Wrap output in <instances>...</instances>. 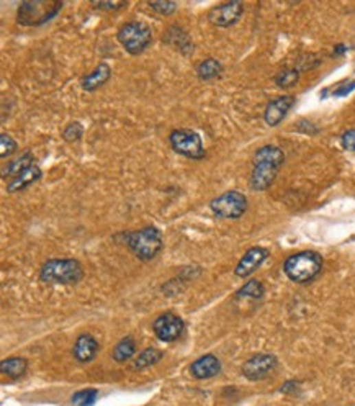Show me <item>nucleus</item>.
<instances>
[{
	"label": "nucleus",
	"mask_w": 355,
	"mask_h": 406,
	"mask_svg": "<svg viewBox=\"0 0 355 406\" xmlns=\"http://www.w3.org/2000/svg\"><path fill=\"white\" fill-rule=\"evenodd\" d=\"M285 162V155L280 148L267 146L260 148L254 156V169L251 174V187L254 190H267L275 181L282 164Z\"/></svg>",
	"instance_id": "nucleus-1"
},
{
	"label": "nucleus",
	"mask_w": 355,
	"mask_h": 406,
	"mask_svg": "<svg viewBox=\"0 0 355 406\" xmlns=\"http://www.w3.org/2000/svg\"><path fill=\"white\" fill-rule=\"evenodd\" d=\"M323 258L321 254L314 251H303L297 252V254L290 256L285 260L284 271L292 282L297 284H308L313 279L318 277V273L323 269Z\"/></svg>",
	"instance_id": "nucleus-2"
},
{
	"label": "nucleus",
	"mask_w": 355,
	"mask_h": 406,
	"mask_svg": "<svg viewBox=\"0 0 355 406\" xmlns=\"http://www.w3.org/2000/svg\"><path fill=\"white\" fill-rule=\"evenodd\" d=\"M82 277L84 269L76 259H51L40 271V279L45 284H76Z\"/></svg>",
	"instance_id": "nucleus-3"
},
{
	"label": "nucleus",
	"mask_w": 355,
	"mask_h": 406,
	"mask_svg": "<svg viewBox=\"0 0 355 406\" xmlns=\"http://www.w3.org/2000/svg\"><path fill=\"white\" fill-rule=\"evenodd\" d=\"M62 8V2L54 0H30L19 7V21L25 27H38L54 19Z\"/></svg>",
	"instance_id": "nucleus-4"
},
{
	"label": "nucleus",
	"mask_w": 355,
	"mask_h": 406,
	"mask_svg": "<svg viewBox=\"0 0 355 406\" xmlns=\"http://www.w3.org/2000/svg\"><path fill=\"white\" fill-rule=\"evenodd\" d=\"M126 243L136 258L141 260H151L159 254L162 247V234L154 226H148L141 232L128 234Z\"/></svg>",
	"instance_id": "nucleus-5"
},
{
	"label": "nucleus",
	"mask_w": 355,
	"mask_h": 406,
	"mask_svg": "<svg viewBox=\"0 0 355 406\" xmlns=\"http://www.w3.org/2000/svg\"><path fill=\"white\" fill-rule=\"evenodd\" d=\"M118 41L128 53L136 56V54L144 53V49L151 45L152 33L148 25L141 23V21H130L119 28Z\"/></svg>",
	"instance_id": "nucleus-6"
},
{
	"label": "nucleus",
	"mask_w": 355,
	"mask_h": 406,
	"mask_svg": "<svg viewBox=\"0 0 355 406\" xmlns=\"http://www.w3.org/2000/svg\"><path fill=\"white\" fill-rule=\"evenodd\" d=\"M169 143L177 155L188 159H202L207 155L202 136L194 130H174L169 136Z\"/></svg>",
	"instance_id": "nucleus-7"
},
{
	"label": "nucleus",
	"mask_w": 355,
	"mask_h": 406,
	"mask_svg": "<svg viewBox=\"0 0 355 406\" xmlns=\"http://www.w3.org/2000/svg\"><path fill=\"white\" fill-rule=\"evenodd\" d=\"M209 208L216 216L236 220V218H241L247 212V199L241 192L229 190L213 199L211 203H209Z\"/></svg>",
	"instance_id": "nucleus-8"
},
{
	"label": "nucleus",
	"mask_w": 355,
	"mask_h": 406,
	"mask_svg": "<svg viewBox=\"0 0 355 406\" xmlns=\"http://www.w3.org/2000/svg\"><path fill=\"white\" fill-rule=\"evenodd\" d=\"M277 367V357L272 354H255L242 367V374L247 380L257 382L267 377Z\"/></svg>",
	"instance_id": "nucleus-9"
},
{
	"label": "nucleus",
	"mask_w": 355,
	"mask_h": 406,
	"mask_svg": "<svg viewBox=\"0 0 355 406\" xmlns=\"http://www.w3.org/2000/svg\"><path fill=\"white\" fill-rule=\"evenodd\" d=\"M183 328L185 326H183L182 319L172 313L161 315L159 318L154 322L152 326L156 336L159 337L161 341H164V343H174V341H177L179 337L182 336Z\"/></svg>",
	"instance_id": "nucleus-10"
},
{
	"label": "nucleus",
	"mask_w": 355,
	"mask_h": 406,
	"mask_svg": "<svg viewBox=\"0 0 355 406\" xmlns=\"http://www.w3.org/2000/svg\"><path fill=\"white\" fill-rule=\"evenodd\" d=\"M244 14V3L242 2H228L223 5H218L209 12L208 20L209 23H213L215 27L228 28L233 27L236 21L241 19Z\"/></svg>",
	"instance_id": "nucleus-11"
},
{
	"label": "nucleus",
	"mask_w": 355,
	"mask_h": 406,
	"mask_svg": "<svg viewBox=\"0 0 355 406\" xmlns=\"http://www.w3.org/2000/svg\"><path fill=\"white\" fill-rule=\"evenodd\" d=\"M295 105V97L293 95H282L277 97L275 100H272L267 105L264 112V120L268 126H277L284 122V118L288 115L292 106Z\"/></svg>",
	"instance_id": "nucleus-12"
},
{
	"label": "nucleus",
	"mask_w": 355,
	"mask_h": 406,
	"mask_svg": "<svg viewBox=\"0 0 355 406\" xmlns=\"http://www.w3.org/2000/svg\"><path fill=\"white\" fill-rule=\"evenodd\" d=\"M268 258V249L265 247H251L246 254L242 256V259L239 260L236 266V275L238 277H249L251 273H254L260 267V264Z\"/></svg>",
	"instance_id": "nucleus-13"
},
{
	"label": "nucleus",
	"mask_w": 355,
	"mask_h": 406,
	"mask_svg": "<svg viewBox=\"0 0 355 406\" xmlns=\"http://www.w3.org/2000/svg\"><path fill=\"white\" fill-rule=\"evenodd\" d=\"M220 370H221L220 359L213 356V354H207V356L196 359L194 364L190 365L192 375L200 380L215 377V375L220 374Z\"/></svg>",
	"instance_id": "nucleus-14"
},
{
	"label": "nucleus",
	"mask_w": 355,
	"mask_h": 406,
	"mask_svg": "<svg viewBox=\"0 0 355 406\" xmlns=\"http://www.w3.org/2000/svg\"><path fill=\"white\" fill-rule=\"evenodd\" d=\"M98 348H100V346H98V341L95 337L91 335H82L77 337L72 352H74V357L79 362H91L95 359Z\"/></svg>",
	"instance_id": "nucleus-15"
},
{
	"label": "nucleus",
	"mask_w": 355,
	"mask_h": 406,
	"mask_svg": "<svg viewBox=\"0 0 355 406\" xmlns=\"http://www.w3.org/2000/svg\"><path fill=\"white\" fill-rule=\"evenodd\" d=\"M110 76H112V69H110L108 64L102 63L98 64L95 67V71L91 72L89 76H85L82 79V89L87 92H93L97 91L98 87H102L106 80L110 79Z\"/></svg>",
	"instance_id": "nucleus-16"
},
{
	"label": "nucleus",
	"mask_w": 355,
	"mask_h": 406,
	"mask_svg": "<svg viewBox=\"0 0 355 406\" xmlns=\"http://www.w3.org/2000/svg\"><path fill=\"white\" fill-rule=\"evenodd\" d=\"M164 43H169L170 46L177 48L179 51H182L183 54H188L192 49H194V43H192L190 36L187 35L185 32L177 25H174L172 28H169L168 33H164Z\"/></svg>",
	"instance_id": "nucleus-17"
},
{
	"label": "nucleus",
	"mask_w": 355,
	"mask_h": 406,
	"mask_svg": "<svg viewBox=\"0 0 355 406\" xmlns=\"http://www.w3.org/2000/svg\"><path fill=\"white\" fill-rule=\"evenodd\" d=\"M40 179H41V169L36 168V166H32V168H28L23 174H20L19 177L12 179V182H8L7 190L12 192V194H14V192H20L27 189V187L32 185V183L38 182Z\"/></svg>",
	"instance_id": "nucleus-18"
},
{
	"label": "nucleus",
	"mask_w": 355,
	"mask_h": 406,
	"mask_svg": "<svg viewBox=\"0 0 355 406\" xmlns=\"http://www.w3.org/2000/svg\"><path fill=\"white\" fill-rule=\"evenodd\" d=\"M27 361L21 357H12L3 361L0 364V370H2L3 375H7L8 379L12 380H19L20 377H23L25 372H27Z\"/></svg>",
	"instance_id": "nucleus-19"
},
{
	"label": "nucleus",
	"mask_w": 355,
	"mask_h": 406,
	"mask_svg": "<svg viewBox=\"0 0 355 406\" xmlns=\"http://www.w3.org/2000/svg\"><path fill=\"white\" fill-rule=\"evenodd\" d=\"M196 74L202 80H211L221 78L223 74V66L216 59H207V61L200 63V66L196 67Z\"/></svg>",
	"instance_id": "nucleus-20"
},
{
	"label": "nucleus",
	"mask_w": 355,
	"mask_h": 406,
	"mask_svg": "<svg viewBox=\"0 0 355 406\" xmlns=\"http://www.w3.org/2000/svg\"><path fill=\"white\" fill-rule=\"evenodd\" d=\"M32 166H33L32 153H25L23 156L19 157V159L10 162V166H8V168L5 169V172H3V179L19 177L20 174H23L25 170H27L28 168H32Z\"/></svg>",
	"instance_id": "nucleus-21"
},
{
	"label": "nucleus",
	"mask_w": 355,
	"mask_h": 406,
	"mask_svg": "<svg viewBox=\"0 0 355 406\" xmlns=\"http://www.w3.org/2000/svg\"><path fill=\"white\" fill-rule=\"evenodd\" d=\"M135 350H136V344H135V339H133L131 336L125 337V339H122L119 343L117 344V348L113 349V359L117 362H126L128 359H131L135 356Z\"/></svg>",
	"instance_id": "nucleus-22"
},
{
	"label": "nucleus",
	"mask_w": 355,
	"mask_h": 406,
	"mask_svg": "<svg viewBox=\"0 0 355 406\" xmlns=\"http://www.w3.org/2000/svg\"><path fill=\"white\" fill-rule=\"evenodd\" d=\"M162 359V352L161 350L154 349V348H148L144 349L143 352L139 354V357L136 359L135 367L136 369H146V367H151L154 364H157Z\"/></svg>",
	"instance_id": "nucleus-23"
},
{
	"label": "nucleus",
	"mask_w": 355,
	"mask_h": 406,
	"mask_svg": "<svg viewBox=\"0 0 355 406\" xmlns=\"http://www.w3.org/2000/svg\"><path fill=\"white\" fill-rule=\"evenodd\" d=\"M264 295V285L259 280H249L244 287L236 293L238 298H254L259 300Z\"/></svg>",
	"instance_id": "nucleus-24"
},
{
	"label": "nucleus",
	"mask_w": 355,
	"mask_h": 406,
	"mask_svg": "<svg viewBox=\"0 0 355 406\" xmlns=\"http://www.w3.org/2000/svg\"><path fill=\"white\" fill-rule=\"evenodd\" d=\"M298 78H299V71L298 69L286 67V69L280 71L279 74L275 76V84L279 85L280 89H290V87H293V85L298 82Z\"/></svg>",
	"instance_id": "nucleus-25"
},
{
	"label": "nucleus",
	"mask_w": 355,
	"mask_h": 406,
	"mask_svg": "<svg viewBox=\"0 0 355 406\" xmlns=\"http://www.w3.org/2000/svg\"><path fill=\"white\" fill-rule=\"evenodd\" d=\"M98 392L95 388H87V390L77 392L74 396H72V405L74 406H92L97 401Z\"/></svg>",
	"instance_id": "nucleus-26"
},
{
	"label": "nucleus",
	"mask_w": 355,
	"mask_h": 406,
	"mask_svg": "<svg viewBox=\"0 0 355 406\" xmlns=\"http://www.w3.org/2000/svg\"><path fill=\"white\" fill-rule=\"evenodd\" d=\"M84 135V126L80 125V123H69L66 128H64L62 131V138L67 141V143H76V141H79L82 138Z\"/></svg>",
	"instance_id": "nucleus-27"
},
{
	"label": "nucleus",
	"mask_w": 355,
	"mask_h": 406,
	"mask_svg": "<svg viewBox=\"0 0 355 406\" xmlns=\"http://www.w3.org/2000/svg\"><path fill=\"white\" fill-rule=\"evenodd\" d=\"M16 151V141L8 136L7 133H2L0 136V156L10 157Z\"/></svg>",
	"instance_id": "nucleus-28"
},
{
	"label": "nucleus",
	"mask_w": 355,
	"mask_h": 406,
	"mask_svg": "<svg viewBox=\"0 0 355 406\" xmlns=\"http://www.w3.org/2000/svg\"><path fill=\"white\" fill-rule=\"evenodd\" d=\"M149 5H151L152 10H156L157 14L161 15H172L174 12L177 10V3L164 2V0H162V2H151Z\"/></svg>",
	"instance_id": "nucleus-29"
},
{
	"label": "nucleus",
	"mask_w": 355,
	"mask_h": 406,
	"mask_svg": "<svg viewBox=\"0 0 355 406\" xmlns=\"http://www.w3.org/2000/svg\"><path fill=\"white\" fill-rule=\"evenodd\" d=\"M341 143H342V148L347 149V151L355 153V128L344 131V135L341 136Z\"/></svg>",
	"instance_id": "nucleus-30"
},
{
	"label": "nucleus",
	"mask_w": 355,
	"mask_h": 406,
	"mask_svg": "<svg viewBox=\"0 0 355 406\" xmlns=\"http://www.w3.org/2000/svg\"><path fill=\"white\" fill-rule=\"evenodd\" d=\"M126 5V2H92V7L98 8V10H119Z\"/></svg>",
	"instance_id": "nucleus-31"
},
{
	"label": "nucleus",
	"mask_w": 355,
	"mask_h": 406,
	"mask_svg": "<svg viewBox=\"0 0 355 406\" xmlns=\"http://www.w3.org/2000/svg\"><path fill=\"white\" fill-rule=\"evenodd\" d=\"M354 89H355V80H347V82H342L339 87L336 89L334 95L336 97H344V95H347L349 92H352Z\"/></svg>",
	"instance_id": "nucleus-32"
}]
</instances>
